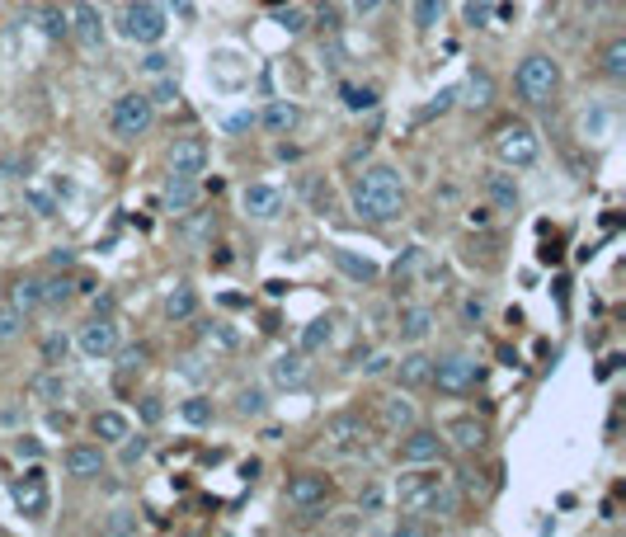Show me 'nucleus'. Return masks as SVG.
Listing matches in <instances>:
<instances>
[{"label":"nucleus","mask_w":626,"mask_h":537,"mask_svg":"<svg viewBox=\"0 0 626 537\" xmlns=\"http://www.w3.org/2000/svg\"><path fill=\"white\" fill-rule=\"evenodd\" d=\"M448 452V439H438V429H424V424H410L401 433V462L405 467H424V462H443Z\"/></svg>","instance_id":"nucleus-10"},{"label":"nucleus","mask_w":626,"mask_h":537,"mask_svg":"<svg viewBox=\"0 0 626 537\" xmlns=\"http://www.w3.org/2000/svg\"><path fill=\"white\" fill-rule=\"evenodd\" d=\"M76 344H80V354H86V359H109L118 349V321L109 312L86 321V325H80V335H76Z\"/></svg>","instance_id":"nucleus-12"},{"label":"nucleus","mask_w":626,"mask_h":537,"mask_svg":"<svg viewBox=\"0 0 626 537\" xmlns=\"http://www.w3.org/2000/svg\"><path fill=\"white\" fill-rule=\"evenodd\" d=\"M452 99H457V90H438V99L424 109V118H433V114H448L452 109Z\"/></svg>","instance_id":"nucleus-52"},{"label":"nucleus","mask_w":626,"mask_h":537,"mask_svg":"<svg viewBox=\"0 0 626 537\" xmlns=\"http://www.w3.org/2000/svg\"><path fill=\"white\" fill-rule=\"evenodd\" d=\"M485 382V368L476 363L471 354H448V359H433V373H429V387H438L443 396H467Z\"/></svg>","instance_id":"nucleus-7"},{"label":"nucleus","mask_w":626,"mask_h":537,"mask_svg":"<svg viewBox=\"0 0 626 537\" xmlns=\"http://www.w3.org/2000/svg\"><path fill=\"white\" fill-rule=\"evenodd\" d=\"M48 424H52V429H71V415H67V410H57V405H52V415H48Z\"/></svg>","instance_id":"nucleus-60"},{"label":"nucleus","mask_w":626,"mask_h":537,"mask_svg":"<svg viewBox=\"0 0 626 537\" xmlns=\"http://www.w3.org/2000/svg\"><path fill=\"white\" fill-rule=\"evenodd\" d=\"M24 208L33 217H57V198L48 189H38V184H29V189H24Z\"/></svg>","instance_id":"nucleus-39"},{"label":"nucleus","mask_w":626,"mask_h":537,"mask_svg":"<svg viewBox=\"0 0 626 537\" xmlns=\"http://www.w3.org/2000/svg\"><path fill=\"white\" fill-rule=\"evenodd\" d=\"M198 330H203V340H207V344H222V349H236V344H240V340H236V330H226L222 321L198 325Z\"/></svg>","instance_id":"nucleus-43"},{"label":"nucleus","mask_w":626,"mask_h":537,"mask_svg":"<svg viewBox=\"0 0 626 537\" xmlns=\"http://www.w3.org/2000/svg\"><path fill=\"white\" fill-rule=\"evenodd\" d=\"M24 325H29L24 312H14V306H0V344L19 340V335H24Z\"/></svg>","instance_id":"nucleus-41"},{"label":"nucleus","mask_w":626,"mask_h":537,"mask_svg":"<svg viewBox=\"0 0 626 537\" xmlns=\"http://www.w3.org/2000/svg\"><path fill=\"white\" fill-rule=\"evenodd\" d=\"M61 467H67V477H76V481H95L104 471V448L99 443H71Z\"/></svg>","instance_id":"nucleus-16"},{"label":"nucleus","mask_w":626,"mask_h":537,"mask_svg":"<svg viewBox=\"0 0 626 537\" xmlns=\"http://www.w3.org/2000/svg\"><path fill=\"white\" fill-rule=\"evenodd\" d=\"M395 505H401V514H410V519L438 523V519H448V514H457V486L448 471H438V462H424L395 481Z\"/></svg>","instance_id":"nucleus-1"},{"label":"nucleus","mask_w":626,"mask_h":537,"mask_svg":"<svg viewBox=\"0 0 626 537\" xmlns=\"http://www.w3.org/2000/svg\"><path fill=\"white\" fill-rule=\"evenodd\" d=\"M340 95H344V109L349 114L377 109V90H367V86H340Z\"/></svg>","instance_id":"nucleus-38"},{"label":"nucleus","mask_w":626,"mask_h":537,"mask_svg":"<svg viewBox=\"0 0 626 537\" xmlns=\"http://www.w3.org/2000/svg\"><path fill=\"white\" fill-rule=\"evenodd\" d=\"M268 378H274V387H283V391H302L311 382V363H306L302 349L297 354H278L274 363H268Z\"/></svg>","instance_id":"nucleus-15"},{"label":"nucleus","mask_w":626,"mask_h":537,"mask_svg":"<svg viewBox=\"0 0 626 537\" xmlns=\"http://www.w3.org/2000/svg\"><path fill=\"white\" fill-rule=\"evenodd\" d=\"M76 264V250H67V245H57L52 250V268H71Z\"/></svg>","instance_id":"nucleus-57"},{"label":"nucleus","mask_w":626,"mask_h":537,"mask_svg":"<svg viewBox=\"0 0 626 537\" xmlns=\"http://www.w3.org/2000/svg\"><path fill=\"white\" fill-rule=\"evenodd\" d=\"M43 33L52 38V43H61V38H71V10H57V5H48V10H43Z\"/></svg>","instance_id":"nucleus-37"},{"label":"nucleus","mask_w":626,"mask_h":537,"mask_svg":"<svg viewBox=\"0 0 626 537\" xmlns=\"http://www.w3.org/2000/svg\"><path fill=\"white\" fill-rule=\"evenodd\" d=\"M485 19H490V5H476V0H471V5H467V24H476V29H481Z\"/></svg>","instance_id":"nucleus-55"},{"label":"nucleus","mask_w":626,"mask_h":537,"mask_svg":"<svg viewBox=\"0 0 626 537\" xmlns=\"http://www.w3.org/2000/svg\"><path fill=\"white\" fill-rule=\"evenodd\" d=\"M160 415H165L160 396H141V420H146V424H160Z\"/></svg>","instance_id":"nucleus-50"},{"label":"nucleus","mask_w":626,"mask_h":537,"mask_svg":"<svg viewBox=\"0 0 626 537\" xmlns=\"http://www.w3.org/2000/svg\"><path fill=\"white\" fill-rule=\"evenodd\" d=\"M297 118H302V109L292 105V99H268L264 114H255V123L268 128V132H292V128H297Z\"/></svg>","instance_id":"nucleus-21"},{"label":"nucleus","mask_w":626,"mask_h":537,"mask_svg":"<svg viewBox=\"0 0 626 537\" xmlns=\"http://www.w3.org/2000/svg\"><path fill=\"white\" fill-rule=\"evenodd\" d=\"M38 287H43V306H67L76 297V283L61 274V268H57L52 278H38Z\"/></svg>","instance_id":"nucleus-30"},{"label":"nucleus","mask_w":626,"mask_h":537,"mask_svg":"<svg viewBox=\"0 0 626 537\" xmlns=\"http://www.w3.org/2000/svg\"><path fill=\"white\" fill-rule=\"evenodd\" d=\"M321 439L330 452H340V458H363L372 448V424L363 415H330Z\"/></svg>","instance_id":"nucleus-8"},{"label":"nucleus","mask_w":626,"mask_h":537,"mask_svg":"<svg viewBox=\"0 0 626 537\" xmlns=\"http://www.w3.org/2000/svg\"><path fill=\"white\" fill-rule=\"evenodd\" d=\"M414 420H420V415H414V401H405V396H386V401H382V424H386V429L405 433Z\"/></svg>","instance_id":"nucleus-27"},{"label":"nucleus","mask_w":626,"mask_h":537,"mask_svg":"<svg viewBox=\"0 0 626 537\" xmlns=\"http://www.w3.org/2000/svg\"><path fill=\"white\" fill-rule=\"evenodd\" d=\"M245 128H255V114H231L226 118V132H245Z\"/></svg>","instance_id":"nucleus-54"},{"label":"nucleus","mask_w":626,"mask_h":537,"mask_svg":"<svg viewBox=\"0 0 626 537\" xmlns=\"http://www.w3.org/2000/svg\"><path fill=\"white\" fill-rule=\"evenodd\" d=\"M113 354H118V382H132V373H146V363H151V349L146 344L113 349Z\"/></svg>","instance_id":"nucleus-28"},{"label":"nucleus","mask_w":626,"mask_h":537,"mask_svg":"<svg viewBox=\"0 0 626 537\" xmlns=\"http://www.w3.org/2000/svg\"><path fill=\"white\" fill-rule=\"evenodd\" d=\"M391 368V359H372V363H363V373H386Z\"/></svg>","instance_id":"nucleus-62"},{"label":"nucleus","mask_w":626,"mask_h":537,"mask_svg":"<svg viewBox=\"0 0 626 537\" xmlns=\"http://www.w3.org/2000/svg\"><path fill=\"white\" fill-rule=\"evenodd\" d=\"M90 429H95L99 443H118L122 433H132V424H128V415H122V410H99V415L90 420Z\"/></svg>","instance_id":"nucleus-26"},{"label":"nucleus","mask_w":626,"mask_h":537,"mask_svg":"<svg viewBox=\"0 0 626 537\" xmlns=\"http://www.w3.org/2000/svg\"><path fill=\"white\" fill-rule=\"evenodd\" d=\"M335 495V481L325 477V471H292L287 486H283V500L292 509H325V500Z\"/></svg>","instance_id":"nucleus-9"},{"label":"nucleus","mask_w":626,"mask_h":537,"mask_svg":"<svg viewBox=\"0 0 626 537\" xmlns=\"http://www.w3.org/2000/svg\"><path fill=\"white\" fill-rule=\"evenodd\" d=\"M165 316H170V321H194V316H198V293H194V283H175L170 293H165Z\"/></svg>","instance_id":"nucleus-23"},{"label":"nucleus","mask_w":626,"mask_h":537,"mask_svg":"<svg viewBox=\"0 0 626 537\" xmlns=\"http://www.w3.org/2000/svg\"><path fill=\"white\" fill-rule=\"evenodd\" d=\"M184 232H189V236H198V241H207V236L217 232V217H213V222H207V217H194L189 226H184Z\"/></svg>","instance_id":"nucleus-51"},{"label":"nucleus","mask_w":626,"mask_h":537,"mask_svg":"<svg viewBox=\"0 0 626 537\" xmlns=\"http://www.w3.org/2000/svg\"><path fill=\"white\" fill-rule=\"evenodd\" d=\"M349 198H353V213L358 217L386 226V222H395L405 213V179L395 175L391 165H367V170L353 179Z\"/></svg>","instance_id":"nucleus-2"},{"label":"nucleus","mask_w":626,"mask_h":537,"mask_svg":"<svg viewBox=\"0 0 626 537\" xmlns=\"http://www.w3.org/2000/svg\"><path fill=\"white\" fill-rule=\"evenodd\" d=\"M443 439H452L462 452H481L490 443V429H485V420H476V415H457V420H448Z\"/></svg>","instance_id":"nucleus-18"},{"label":"nucleus","mask_w":626,"mask_h":537,"mask_svg":"<svg viewBox=\"0 0 626 537\" xmlns=\"http://www.w3.org/2000/svg\"><path fill=\"white\" fill-rule=\"evenodd\" d=\"M10 306L14 312H38V306H43V287H38V278H19L14 287H10Z\"/></svg>","instance_id":"nucleus-29"},{"label":"nucleus","mask_w":626,"mask_h":537,"mask_svg":"<svg viewBox=\"0 0 626 537\" xmlns=\"http://www.w3.org/2000/svg\"><path fill=\"white\" fill-rule=\"evenodd\" d=\"M165 61H170V57H160V52H151V57L141 61V71H151V76H165Z\"/></svg>","instance_id":"nucleus-59"},{"label":"nucleus","mask_w":626,"mask_h":537,"mask_svg":"<svg viewBox=\"0 0 626 537\" xmlns=\"http://www.w3.org/2000/svg\"><path fill=\"white\" fill-rule=\"evenodd\" d=\"M382 505H386V490H382V486H363L358 509H363V514H382Z\"/></svg>","instance_id":"nucleus-47"},{"label":"nucleus","mask_w":626,"mask_h":537,"mask_svg":"<svg viewBox=\"0 0 626 537\" xmlns=\"http://www.w3.org/2000/svg\"><path fill=\"white\" fill-rule=\"evenodd\" d=\"M146 99H151V105H175V99H179V86H175L170 76H160V80H156V90L146 95Z\"/></svg>","instance_id":"nucleus-48"},{"label":"nucleus","mask_w":626,"mask_h":537,"mask_svg":"<svg viewBox=\"0 0 626 537\" xmlns=\"http://www.w3.org/2000/svg\"><path fill=\"white\" fill-rule=\"evenodd\" d=\"M349 5H353V14L363 19V14H377V10L386 5V0H349Z\"/></svg>","instance_id":"nucleus-56"},{"label":"nucleus","mask_w":626,"mask_h":537,"mask_svg":"<svg viewBox=\"0 0 626 537\" xmlns=\"http://www.w3.org/2000/svg\"><path fill=\"white\" fill-rule=\"evenodd\" d=\"M29 396L33 401H43V405H57V401H67V378L57 373V368H43L33 382H29Z\"/></svg>","instance_id":"nucleus-25"},{"label":"nucleus","mask_w":626,"mask_h":537,"mask_svg":"<svg viewBox=\"0 0 626 537\" xmlns=\"http://www.w3.org/2000/svg\"><path fill=\"white\" fill-rule=\"evenodd\" d=\"M490 151L504 170H532L537 156H541V141L528 123H499L494 137H490Z\"/></svg>","instance_id":"nucleus-4"},{"label":"nucleus","mask_w":626,"mask_h":537,"mask_svg":"<svg viewBox=\"0 0 626 537\" xmlns=\"http://www.w3.org/2000/svg\"><path fill=\"white\" fill-rule=\"evenodd\" d=\"M433 330V312L429 306H405L401 316H395V335H401L405 344H424Z\"/></svg>","instance_id":"nucleus-19"},{"label":"nucleus","mask_w":626,"mask_h":537,"mask_svg":"<svg viewBox=\"0 0 626 537\" xmlns=\"http://www.w3.org/2000/svg\"><path fill=\"white\" fill-rule=\"evenodd\" d=\"M137 528H141V519H137V514H128V509H118V514L104 519V532H137Z\"/></svg>","instance_id":"nucleus-45"},{"label":"nucleus","mask_w":626,"mask_h":537,"mask_svg":"<svg viewBox=\"0 0 626 537\" xmlns=\"http://www.w3.org/2000/svg\"><path fill=\"white\" fill-rule=\"evenodd\" d=\"M467 222H471V226H490V208H471Z\"/></svg>","instance_id":"nucleus-61"},{"label":"nucleus","mask_w":626,"mask_h":537,"mask_svg":"<svg viewBox=\"0 0 626 537\" xmlns=\"http://www.w3.org/2000/svg\"><path fill=\"white\" fill-rule=\"evenodd\" d=\"M179 415L189 420L194 429H207V424H213V415H217V410H213V401H207V396H189V401L179 405Z\"/></svg>","instance_id":"nucleus-35"},{"label":"nucleus","mask_w":626,"mask_h":537,"mask_svg":"<svg viewBox=\"0 0 626 537\" xmlns=\"http://www.w3.org/2000/svg\"><path fill=\"white\" fill-rule=\"evenodd\" d=\"M165 5H170L179 19H194V14H198V5H194V0H165Z\"/></svg>","instance_id":"nucleus-58"},{"label":"nucleus","mask_w":626,"mask_h":537,"mask_svg":"<svg viewBox=\"0 0 626 537\" xmlns=\"http://www.w3.org/2000/svg\"><path fill=\"white\" fill-rule=\"evenodd\" d=\"M330 259H335L340 274H349L353 283H377V274H382V268L372 264V259H358L353 250H344V245H335V250H330Z\"/></svg>","instance_id":"nucleus-24"},{"label":"nucleus","mask_w":626,"mask_h":537,"mask_svg":"<svg viewBox=\"0 0 626 537\" xmlns=\"http://www.w3.org/2000/svg\"><path fill=\"white\" fill-rule=\"evenodd\" d=\"M485 194L499 203V208H509V213L518 208V184L509 175H485Z\"/></svg>","instance_id":"nucleus-32"},{"label":"nucleus","mask_w":626,"mask_h":537,"mask_svg":"<svg viewBox=\"0 0 626 537\" xmlns=\"http://www.w3.org/2000/svg\"><path fill=\"white\" fill-rule=\"evenodd\" d=\"M264 410H268V401H264L259 387H245L240 396H236V415H245V420H259Z\"/></svg>","instance_id":"nucleus-40"},{"label":"nucleus","mask_w":626,"mask_h":537,"mask_svg":"<svg viewBox=\"0 0 626 537\" xmlns=\"http://www.w3.org/2000/svg\"><path fill=\"white\" fill-rule=\"evenodd\" d=\"M240 208H245V217H255V222H274L283 213V194L274 189V184H245Z\"/></svg>","instance_id":"nucleus-14"},{"label":"nucleus","mask_w":626,"mask_h":537,"mask_svg":"<svg viewBox=\"0 0 626 537\" xmlns=\"http://www.w3.org/2000/svg\"><path fill=\"white\" fill-rule=\"evenodd\" d=\"M462 316H467L471 325H481V316H485V302H481V297H467V302H462Z\"/></svg>","instance_id":"nucleus-53"},{"label":"nucleus","mask_w":626,"mask_h":537,"mask_svg":"<svg viewBox=\"0 0 626 537\" xmlns=\"http://www.w3.org/2000/svg\"><path fill=\"white\" fill-rule=\"evenodd\" d=\"M170 175H179V179L207 175V141L203 137H175V147H170Z\"/></svg>","instance_id":"nucleus-13"},{"label":"nucleus","mask_w":626,"mask_h":537,"mask_svg":"<svg viewBox=\"0 0 626 537\" xmlns=\"http://www.w3.org/2000/svg\"><path fill=\"white\" fill-rule=\"evenodd\" d=\"M490 95H494V80H490L485 71H471V80H467V105H471V109H485Z\"/></svg>","instance_id":"nucleus-36"},{"label":"nucleus","mask_w":626,"mask_h":537,"mask_svg":"<svg viewBox=\"0 0 626 537\" xmlns=\"http://www.w3.org/2000/svg\"><path fill=\"white\" fill-rule=\"evenodd\" d=\"M513 90L528 109H551L560 99V61L547 52H528L518 61V76H513Z\"/></svg>","instance_id":"nucleus-3"},{"label":"nucleus","mask_w":626,"mask_h":537,"mask_svg":"<svg viewBox=\"0 0 626 537\" xmlns=\"http://www.w3.org/2000/svg\"><path fill=\"white\" fill-rule=\"evenodd\" d=\"M71 38H76L80 48H99L104 43V14L90 5V0L71 5Z\"/></svg>","instance_id":"nucleus-17"},{"label":"nucleus","mask_w":626,"mask_h":537,"mask_svg":"<svg viewBox=\"0 0 626 537\" xmlns=\"http://www.w3.org/2000/svg\"><path fill=\"white\" fill-rule=\"evenodd\" d=\"M10 500H14V509L24 514V519H43L48 514V477H43V467H29L24 477H14Z\"/></svg>","instance_id":"nucleus-11"},{"label":"nucleus","mask_w":626,"mask_h":537,"mask_svg":"<svg viewBox=\"0 0 626 537\" xmlns=\"http://www.w3.org/2000/svg\"><path fill=\"white\" fill-rule=\"evenodd\" d=\"M160 203H165V213H175V217L194 213V203H198V179H179V175H170V184H165Z\"/></svg>","instance_id":"nucleus-20"},{"label":"nucleus","mask_w":626,"mask_h":537,"mask_svg":"<svg viewBox=\"0 0 626 537\" xmlns=\"http://www.w3.org/2000/svg\"><path fill=\"white\" fill-rule=\"evenodd\" d=\"M603 76L608 80H626V38H612L603 48Z\"/></svg>","instance_id":"nucleus-33"},{"label":"nucleus","mask_w":626,"mask_h":537,"mask_svg":"<svg viewBox=\"0 0 626 537\" xmlns=\"http://www.w3.org/2000/svg\"><path fill=\"white\" fill-rule=\"evenodd\" d=\"M14 458L38 462V458H43V439H33V433H19V439H14Z\"/></svg>","instance_id":"nucleus-46"},{"label":"nucleus","mask_w":626,"mask_h":537,"mask_svg":"<svg viewBox=\"0 0 626 537\" xmlns=\"http://www.w3.org/2000/svg\"><path fill=\"white\" fill-rule=\"evenodd\" d=\"M151 128H156V105H151V99H146L141 90L113 99V109H109V132H113L118 141H141Z\"/></svg>","instance_id":"nucleus-5"},{"label":"nucleus","mask_w":626,"mask_h":537,"mask_svg":"<svg viewBox=\"0 0 626 537\" xmlns=\"http://www.w3.org/2000/svg\"><path fill=\"white\" fill-rule=\"evenodd\" d=\"M67 354H71V340H67V335H48V340H43V363H48V368L67 363Z\"/></svg>","instance_id":"nucleus-42"},{"label":"nucleus","mask_w":626,"mask_h":537,"mask_svg":"<svg viewBox=\"0 0 626 537\" xmlns=\"http://www.w3.org/2000/svg\"><path fill=\"white\" fill-rule=\"evenodd\" d=\"M118 443H122V452H118V462H122V467H137V462L146 458V439H132V433H122Z\"/></svg>","instance_id":"nucleus-44"},{"label":"nucleus","mask_w":626,"mask_h":537,"mask_svg":"<svg viewBox=\"0 0 626 537\" xmlns=\"http://www.w3.org/2000/svg\"><path fill=\"white\" fill-rule=\"evenodd\" d=\"M165 29H170V19H165V10L156 5V0H132V5H122L118 14V33L128 38V43H141V48H156Z\"/></svg>","instance_id":"nucleus-6"},{"label":"nucleus","mask_w":626,"mask_h":537,"mask_svg":"<svg viewBox=\"0 0 626 537\" xmlns=\"http://www.w3.org/2000/svg\"><path fill=\"white\" fill-rule=\"evenodd\" d=\"M429 373H433V359L424 354V349H414V354H405L401 363H395V382H401L405 391L429 387Z\"/></svg>","instance_id":"nucleus-22"},{"label":"nucleus","mask_w":626,"mask_h":537,"mask_svg":"<svg viewBox=\"0 0 626 537\" xmlns=\"http://www.w3.org/2000/svg\"><path fill=\"white\" fill-rule=\"evenodd\" d=\"M330 340H335V325H330L325 316H321V321H311V325L302 330V354H316V349H325Z\"/></svg>","instance_id":"nucleus-34"},{"label":"nucleus","mask_w":626,"mask_h":537,"mask_svg":"<svg viewBox=\"0 0 626 537\" xmlns=\"http://www.w3.org/2000/svg\"><path fill=\"white\" fill-rule=\"evenodd\" d=\"M443 10H448V0H414V33H433Z\"/></svg>","instance_id":"nucleus-31"},{"label":"nucleus","mask_w":626,"mask_h":537,"mask_svg":"<svg viewBox=\"0 0 626 537\" xmlns=\"http://www.w3.org/2000/svg\"><path fill=\"white\" fill-rule=\"evenodd\" d=\"M278 29H287V33H306V14H302V10H283V14H278Z\"/></svg>","instance_id":"nucleus-49"}]
</instances>
